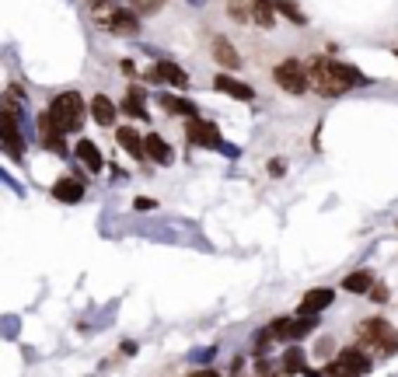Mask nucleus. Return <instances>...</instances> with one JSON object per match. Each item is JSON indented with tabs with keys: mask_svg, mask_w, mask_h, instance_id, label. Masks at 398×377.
Returning <instances> with one entry per match:
<instances>
[{
	"mask_svg": "<svg viewBox=\"0 0 398 377\" xmlns=\"http://www.w3.org/2000/svg\"><path fill=\"white\" fill-rule=\"evenodd\" d=\"M280 367H283L287 374H304V350H300V346H290V350L283 353Z\"/></svg>",
	"mask_w": 398,
	"mask_h": 377,
	"instance_id": "obj_23",
	"label": "nucleus"
},
{
	"mask_svg": "<svg viewBox=\"0 0 398 377\" xmlns=\"http://www.w3.org/2000/svg\"><path fill=\"white\" fill-rule=\"evenodd\" d=\"M108 4H112V0H91V7H95V11H101V7H108Z\"/></svg>",
	"mask_w": 398,
	"mask_h": 377,
	"instance_id": "obj_33",
	"label": "nucleus"
},
{
	"mask_svg": "<svg viewBox=\"0 0 398 377\" xmlns=\"http://www.w3.org/2000/svg\"><path fill=\"white\" fill-rule=\"evenodd\" d=\"M374 273H367V269H357V273H349L346 280H342V290L346 293H371L374 290Z\"/></svg>",
	"mask_w": 398,
	"mask_h": 377,
	"instance_id": "obj_20",
	"label": "nucleus"
},
{
	"mask_svg": "<svg viewBox=\"0 0 398 377\" xmlns=\"http://www.w3.org/2000/svg\"><path fill=\"white\" fill-rule=\"evenodd\" d=\"M49 112L63 133H77L84 126V98L77 91H63L49 101Z\"/></svg>",
	"mask_w": 398,
	"mask_h": 377,
	"instance_id": "obj_3",
	"label": "nucleus"
},
{
	"mask_svg": "<svg viewBox=\"0 0 398 377\" xmlns=\"http://www.w3.org/2000/svg\"><path fill=\"white\" fill-rule=\"evenodd\" d=\"M115 140H119V147H122L129 158L147 161V140H140V133H136L133 126H119V129H115Z\"/></svg>",
	"mask_w": 398,
	"mask_h": 377,
	"instance_id": "obj_12",
	"label": "nucleus"
},
{
	"mask_svg": "<svg viewBox=\"0 0 398 377\" xmlns=\"http://www.w3.org/2000/svg\"><path fill=\"white\" fill-rule=\"evenodd\" d=\"M88 112H91V119H95L98 126L112 129V122H115V115H119V105H115L108 94H95L91 105H88Z\"/></svg>",
	"mask_w": 398,
	"mask_h": 377,
	"instance_id": "obj_13",
	"label": "nucleus"
},
{
	"mask_svg": "<svg viewBox=\"0 0 398 377\" xmlns=\"http://www.w3.org/2000/svg\"><path fill=\"white\" fill-rule=\"evenodd\" d=\"M227 11L234 21H252V4H245V0H227Z\"/></svg>",
	"mask_w": 398,
	"mask_h": 377,
	"instance_id": "obj_25",
	"label": "nucleus"
},
{
	"mask_svg": "<svg viewBox=\"0 0 398 377\" xmlns=\"http://www.w3.org/2000/svg\"><path fill=\"white\" fill-rule=\"evenodd\" d=\"M283 172H287V161H283V158H273V161H269V175H273V179H280Z\"/></svg>",
	"mask_w": 398,
	"mask_h": 377,
	"instance_id": "obj_28",
	"label": "nucleus"
},
{
	"mask_svg": "<svg viewBox=\"0 0 398 377\" xmlns=\"http://www.w3.org/2000/svg\"><path fill=\"white\" fill-rule=\"evenodd\" d=\"M39 136H42V147H46L49 154H56V158H63V154H67L63 129L56 126V119H53V112H49V108L39 115Z\"/></svg>",
	"mask_w": 398,
	"mask_h": 377,
	"instance_id": "obj_8",
	"label": "nucleus"
},
{
	"mask_svg": "<svg viewBox=\"0 0 398 377\" xmlns=\"http://www.w3.org/2000/svg\"><path fill=\"white\" fill-rule=\"evenodd\" d=\"M84 188H88V182L67 175V179H60V182L53 186V199H56V203H81V199H84Z\"/></svg>",
	"mask_w": 398,
	"mask_h": 377,
	"instance_id": "obj_15",
	"label": "nucleus"
},
{
	"mask_svg": "<svg viewBox=\"0 0 398 377\" xmlns=\"http://www.w3.org/2000/svg\"><path fill=\"white\" fill-rule=\"evenodd\" d=\"M0 129H4V151H7V158H21V133H18V108H14V98H4Z\"/></svg>",
	"mask_w": 398,
	"mask_h": 377,
	"instance_id": "obj_6",
	"label": "nucleus"
},
{
	"mask_svg": "<svg viewBox=\"0 0 398 377\" xmlns=\"http://www.w3.org/2000/svg\"><path fill=\"white\" fill-rule=\"evenodd\" d=\"M335 367H342V371H349V374L364 377L367 371H371V357L364 353V346H346V350H339Z\"/></svg>",
	"mask_w": 398,
	"mask_h": 377,
	"instance_id": "obj_10",
	"label": "nucleus"
},
{
	"mask_svg": "<svg viewBox=\"0 0 398 377\" xmlns=\"http://www.w3.org/2000/svg\"><path fill=\"white\" fill-rule=\"evenodd\" d=\"M101 25H105L112 35H136V32H140V18H136V11H129V7H115V4H112V14L101 11Z\"/></svg>",
	"mask_w": 398,
	"mask_h": 377,
	"instance_id": "obj_7",
	"label": "nucleus"
},
{
	"mask_svg": "<svg viewBox=\"0 0 398 377\" xmlns=\"http://www.w3.org/2000/svg\"><path fill=\"white\" fill-rule=\"evenodd\" d=\"M210 49H213V60H217L224 70H241V67H245V63H241V56H238V49H234L224 35H213Z\"/></svg>",
	"mask_w": 398,
	"mask_h": 377,
	"instance_id": "obj_11",
	"label": "nucleus"
},
{
	"mask_svg": "<svg viewBox=\"0 0 398 377\" xmlns=\"http://www.w3.org/2000/svg\"><path fill=\"white\" fill-rule=\"evenodd\" d=\"M332 300H335V290H328V286H321V290H307L304 300H300L297 314H318V311H325Z\"/></svg>",
	"mask_w": 398,
	"mask_h": 377,
	"instance_id": "obj_16",
	"label": "nucleus"
},
{
	"mask_svg": "<svg viewBox=\"0 0 398 377\" xmlns=\"http://www.w3.org/2000/svg\"><path fill=\"white\" fill-rule=\"evenodd\" d=\"M158 206V199H150V196H136L133 199V210H154Z\"/></svg>",
	"mask_w": 398,
	"mask_h": 377,
	"instance_id": "obj_29",
	"label": "nucleus"
},
{
	"mask_svg": "<svg viewBox=\"0 0 398 377\" xmlns=\"http://www.w3.org/2000/svg\"><path fill=\"white\" fill-rule=\"evenodd\" d=\"M186 377H220V374H217L213 367H199V371H189Z\"/></svg>",
	"mask_w": 398,
	"mask_h": 377,
	"instance_id": "obj_31",
	"label": "nucleus"
},
{
	"mask_svg": "<svg viewBox=\"0 0 398 377\" xmlns=\"http://www.w3.org/2000/svg\"><path fill=\"white\" fill-rule=\"evenodd\" d=\"M371 297H374L378 304H385V300H388V290H385L381 283H374V290H371Z\"/></svg>",
	"mask_w": 398,
	"mask_h": 377,
	"instance_id": "obj_30",
	"label": "nucleus"
},
{
	"mask_svg": "<svg viewBox=\"0 0 398 377\" xmlns=\"http://www.w3.org/2000/svg\"><path fill=\"white\" fill-rule=\"evenodd\" d=\"M252 4V21L262 28H273L276 21V0H248Z\"/></svg>",
	"mask_w": 398,
	"mask_h": 377,
	"instance_id": "obj_21",
	"label": "nucleus"
},
{
	"mask_svg": "<svg viewBox=\"0 0 398 377\" xmlns=\"http://www.w3.org/2000/svg\"><path fill=\"white\" fill-rule=\"evenodd\" d=\"M122 112H126V115H133V119H140V122H147V119H150V115H147V91H143L140 84H133V88L126 91Z\"/></svg>",
	"mask_w": 398,
	"mask_h": 377,
	"instance_id": "obj_17",
	"label": "nucleus"
},
{
	"mask_svg": "<svg viewBox=\"0 0 398 377\" xmlns=\"http://www.w3.org/2000/svg\"><path fill=\"white\" fill-rule=\"evenodd\" d=\"M147 81L172 84V88H186V84H189V74H186L179 63H168V60H161V63H154V67L147 70Z\"/></svg>",
	"mask_w": 398,
	"mask_h": 377,
	"instance_id": "obj_9",
	"label": "nucleus"
},
{
	"mask_svg": "<svg viewBox=\"0 0 398 377\" xmlns=\"http://www.w3.org/2000/svg\"><path fill=\"white\" fill-rule=\"evenodd\" d=\"M143 140H147V158H150L154 165H172V161H175V154H172V147L165 143V136H158V133H147Z\"/></svg>",
	"mask_w": 398,
	"mask_h": 377,
	"instance_id": "obj_18",
	"label": "nucleus"
},
{
	"mask_svg": "<svg viewBox=\"0 0 398 377\" xmlns=\"http://www.w3.org/2000/svg\"><path fill=\"white\" fill-rule=\"evenodd\" d=\"M161 108H165V112H172V115H186V119L199 115L193 101H186V98H179V94H172V91L161 94Z\"/></svg>",
	"mask_w": 398,
	"mask_h": 377,
	"instance_id": "obj_19",
	"label": "nucleus"
},
{
	"mask_svg": "<svg viewBox=\"0 0 398 377\" xmlns=\"http://www.w3.org/2000/svg\"><path fill=\"white\" fill-rule=\"evenodd\" d=\"M213 91L227 94V98H238V101H252V98H255V91H252L248 84L234 81L231 74H217V77H213Z\"/></svg>",
	"mask_w": 398,
	"mask_h": 377,
	"instance_id": "obj_14",
	"label": "nucleus"
},
{
	"mask_svg": "<svg viewBox=\"0 0 398 377\" xmlns=\"http://www.w3.org/2000/svg\"><path fill=\"white\" fill-rule=\"evenodd\" d=\"M357 336H360L364 346H371V350L381 353V357H395L398 353V328L392 321H385V318H367V321H360V325H357Z\"/></svg>",
	"mask_w": 398,
	"mask_h": 377,
	"instance_id": "obj_2",
	"label": "nucleus"
},
{
	"mask_svg": "<svg viewBox=\"0 0 398 377\" xmlns=\"http://www.w3.org/2000/svg\"><path fill=\"white\" fill-rule=\"evenodd\" d=\"M318 325V314H300L297 321H294V339H300V336H307L311 328Z\"/></svg>",
	"mask_w": 398,
	"mask_h": 377,
	"instance_id": "obj_26",
	"label": "nucleus"
},
{
	"mask_svg": "<svg viewBox=\"0 0 398 377\" xmlns=\"http://www.w3.org/2000/svg\"><path fill=\"white\" fill-rule=\"evenodd\" d=\"M304 70H307V91H314L318 98H342L349 88L367 84V77L357 67L342 63V60L307 56L304 60Z\"/></svg>",
	"mask_w": 398,
	"mask_h": 377,
	"instance_id": "obj_1",
	"label": "nucleus"
},
{
	"mask_svg": "<svg viewBox=\"0 0 398 377\" xmlns=\"http://www.w3.org/2000/svg\"><path fill=\"white\" fill-rule=\"evenodd\" d=\"M328 377H360V374H349V371H342V367L332 364V367H328Z\"/></svg>",
	"mask_w": 398,
	"mask_h": 377,
	"instance_id": "obj_32",
	"label": "nucleus"
},
{
	"mask_svg": "<svg viewBox=\"0 0 398 377\" xmlns=\"http://www.w3.org/2000/svg\"><path fill=\"white\" fill-rule=\"evenodd\" d=\"M273 81L283 88L287 94H304L307 91V70H304V60H280L273 67Z\"/></svg>",
	"mask_w": 398,
	"mask_h": 377,
	"instance_id": "obj_5",
	"label": "nucleus"
},
{
	"mask_svg": "<svg viewBox=\"0 0 398 377\" xmlns=\"http://www.w3.org/2000/svg\"><path fill=\"white\" fill-rule=\"evenodd\" d=\"M276 11H280L283 18H290L294 25H304V21H307V18H304V11H300L294 0H276Z\"/></svg>",
	"mask_w": 398,
	"mask_h": 377,
	"instance_id": "obj_24",
	"label": "nucleus"
},
{
	"mask_svg": "<svg viewBox=\"0 0 398 377\" xmlns=\"http://www.w3.org/2000/svg\"><path fill=\"white\" fill-rule=\"evenodd\" d=\"M165 0H133V7L140 11V14H150V11H158Z\"/></svg>",
	"mask_w": 398,
	"mask_h": 377,
	"instance_id": "obj_27",
	"label": "nucleus"
},
{
	"mask_svg": "<svg viewBox=\"0 0 398 377\" xmlns=\"http://www.w3.org/2000/svg\"><path fill=\"white\" fill-rule=\"evenodd\" d=\"M77 158L88 165V172H101L105 168V161L98 154V143H91V140H77Z\"/></svg>",
	"mask_w": 398,
	"mask_h": 377,
	"instance_id": "obj_22",
	"label": "nucleus"
},
{
	"mask_svg": "<svg viewBox=\"0 0 398 377\" xmlns=\"http://www.w3.org/2000/svg\"><path fill=\"white\" fill-rule=\"evenodd\" d=\"M186 140L193 143V147H206V151H227V154H234L224 140H220V129L210 122V119H186Z\"/></svg>",
	"mask_w": 398,
	"mask_h": 377,
	"instance_id": "obj_4",
	"label": "nucleus"
}]
</instances>
